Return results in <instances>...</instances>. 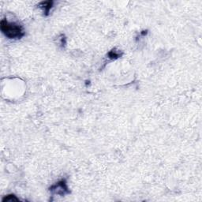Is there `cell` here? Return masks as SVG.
<instances>
[{
	"mask_svg": "<svg viewBox=\"0 0 202 202\" xmlns=\"http://www.w3.org/2000/svg\"><path fill=\"white\" fill-rule=\"evenodd\" d=\"M0 28L2 33L9 39H21L25 36L23 27L15 22H8L6 19H2L0 22Z\"/></svg>",
	"mask_w": 202,
	"mask_h": 202,
	"instance_id": "obj_1",
	"label": "cell"
},
{
	"mask_svg": "<svg viewBox=\"0 0 202 202\" xmlns=\"http://www.w3.org/2000/svg\"><path fill=\"white\" fill-rule=\"evenodd\" d=\"M19 199L18 198L16 197V196L15 195H14V194H9V195H7V196L5 197L3 199H2V201L5 202V201H18Z\"/></svg>",
	"mask_w": 202,
	"mask_h": 202,
	"instance_id": "obj_5",
	"label": "cell"
},
{
	"mask_svg": "<svg viewBox=\"0 0 202 202\" xmlns=\"http://www.w3.org/2000/svg\"><path fill=\"white\" fill-rule=\"evenodd\" d=\"M53 6V1H45V2H41L40 4L38 5V6L43 10L45 16H48L49 14L50 10L52 8Z\"/></svg>",
	"mask_w": 202,
	"mask_h": 202,
	"instance_id": "obj_3",
	"label": "cell"
},
{
	"mask_svg": "<svg viewBox=\"0 0 202 202\" xmlns=\"http://www.w3.org/2000/svg\"><path fill=\"white\" fill-rule=\"evenodd\" d=\"M107 55H108V58H110V59H117V58H119V57L121 56V54L118 53V52H116V51H115L114 49L108 52Z\"/></svg>",
	"mask_w": 202,
	"mask_h": 202,
	"instance_id": "obj_4",
	"label": "cell"
},
{
	"mask_svg": "<svg viewBox=\"0 0 202 202\" xmlns=\"http://www.w3.org/2000/svg\"><path fill=\"white\" fill-rule=\"evenodd\" d=\"M50 190L53 194H58L61 196H64L65 194H70V190L67 185V182L65 180H61L57 182L55 185L50 187Z\"/></svg>",
	"mask_w": 202,
	"mask_h": 202,
	"instance_id": "obj_2",
	"label": "cell"
},
{
	"mask_svg": "<svg viewBox=\"0 0 202 202\" xmlns=\"http://www.w3.org/2000/svg\"><path fill=\"white\" fill-rule=\"evenodd\" d=\"M147 33H148V31L146 30V31H142L141 33V34L142 36H145V35H146Z\"/></svg>",
	"mask_w": 202,
	"mask_h": 202,
	"instance_id": "obj_6",
	"label": "cell"
}]
</instances>
